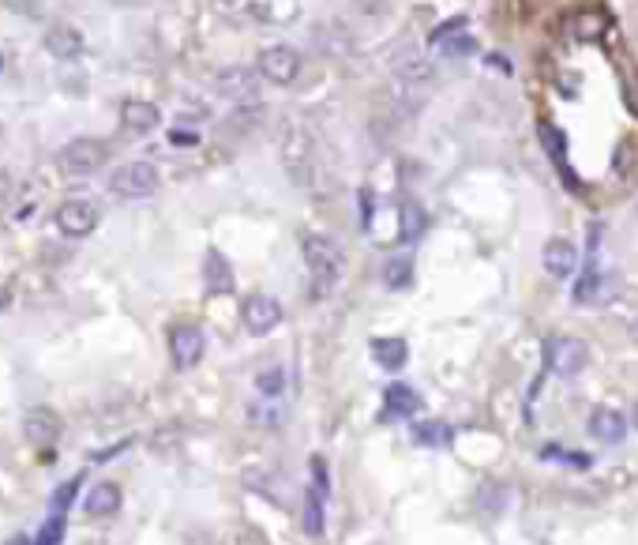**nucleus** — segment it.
I'll return each instance as SVG.
<instances>
[{"label": "nucleus", "instance_id": "f257e3e1", "mask_svg": "<svg viewBox=\"0 0 638 545\" xmlns=\"http://www.w3.org/2000/svg\"><path fill=\"white\" fill-rule=\"evenodd\" d=\"M301 253H305V264L315 279V293H323L327 286L338 282L342 275V253H338V245L323 234H305L301 237Z\"/></svg>", "mask_w": 638, "mask_h": 545}, {"label": "nucleus", "instance_id": "f03ea898", "mask_svg": "<svg viewBox=\"0 0 638 545\" xmlns=\"http://www.w3.org/2000/svg\"><path fill=\"white\" fill-rule=\"evenodd\" d=\"M105 158H110V147L102 139H72L60 147V170L68 177H91L94 170H102Z\"/></svg>", "mask_w": 638, "mask_h": 545}, {"label": "nucleus", "instance_id": "7ed1b4c3", "mask_svg": "<svg viewBox=\"0 0 638 545\" xmlns=\"http://www.w3.org/2000/svg\"><path fill=\"white\" fill-rule=\"evenodd\" d=\"M158 184H162V177H158V170H155L151 162H124L120 170H113V177H110V188H113L117 196H124V200L155 196Z\"/></svg>", "mask_w": 638, "mask_h": 545}, {"label": "nucleus", "instance_id": "20e7f679", "mask_svg": "<svg viewBox=\"0 0 638 545\" xmlns=\"http://www.w3.org/2000/svg\"><path fill=\"white\" fill-rule=\"evenodd\" d=\"M545 365L556 376H563V380H571V376H579L589 365V346L582 339H567V335L548 339L545 343Z\"/></svg>", "mask_w": 638, "mask_h": 545}, {"label": "nucleus", "instance_id": "39448f33", "mask_svg": "<svg viewBox=\"0 0 638 545\" xmlns=\"http://www.w3.org/2000/svg\"><path fill=\"white\" fill-rule=\"evenodd\" d=\"M255 72H260L274 87H289V83L301 76V53L293 46H267L255 60Z\"/></svg>", "mask_w": 638, "mask_h": 545}, {"label": "nucleus", "instance_id": "423d86ee", "mask_svg": "<svg viewBox=\"0 0 638 545\" xmlns=\"http://www.w3.org/2000/svg\"><path fill=\"white\" fill-rule=\"evenodd\" d=\"M57 229L64 237H87V234H94V226H98V203H91V200H64L60 207H57Z\"/></svg>", "mask_w": 638, "mask_h": 545}, {"label": "nucleus", "instance_id": "0eeeda50", "mask_svg": "<svg viewBox=\"0 0 638 545\" xmlns=\"http://www.w3.org/2000/svg\"><path fill=\"white\" fill-rule=\"evenodd\" d=\"M203 350H207V335L196 324H177L169 331V358H173L177 369H196L203 362Z\"/></svg>", "mask_w": 638, "mask_h": 545}, {"label": "nucleus", "instance_id": "6e6552de", "mask_svg": "<svg viewBox=\"0 0 638 545\" xmlns=\"http://www.w3.org/2000/svg\"><path fill=\"white\" fill-rule=\"evenodd\" d=\"M241 324L248 335H270L282 324V305L267 298V293H252V298L241 305Z\"/></svg>", "mask_w": 638, "mask_h": 545}, {"label": "nucleus", "instance_id": "1a4fd4ad", "mask_svg": "<svg viewBox=\"0 0 638 545\" xmlns=\"http://www.w3.org/2000/svg\"><path fill=\"white\" fill-rule=\"evenodd\" d=\"M541 264L552 279H571L574 267H579V248L563 237H552L545 248H541Z\"/></svg>", "mask_w": 638, "mask_h": 545}, {"label": "nucleus", "instance_id": "9d476101", "mask_svg": "<svg viewBox=\"0 0 638 545\" xmlns=\"http://www.w3.org/2000/svg\"><path fill=\"white\" fill-rule=\"evenodd\" d=\"M120 124L128 132H136V136H146V132H155L158 124H162V110L155 106V102H143V98H128L124 106H120Z\"/></svg>", "mask_w": 638, "mask_h": 545}, {"label": "nucleus", "instance_id": "9b49d317", "mask_svg": "<svg viewBox=\"0 0 638 545\" xmlns=\"http://www.w3.org/2000/svg\"><path fill=\"white\" fill-rule=\"evenodd\" d=\"M589 436L598 440V444H620L627 436V417L612 407H598L589 414Z\"/></svg>", "mask_w": 638, "mask_h": 545}, {"label": "nucleus", "instance_id": "f8f14e48", "mask_svg": "<svg viewBox=\"0 0 638 545\" xmlns=\"http://www.w3.org/2000/svg\"><path fill=\"white\" fill-rule=\"evenodd\" d=\"M23 436L31 440L34 448H49L57 444V436H60V417L53 410H31L23 417Z\"/></svg>", "mask_w": 638, "mask_h": 545}, {"label": "nucleus", "instance_id": "ddd939ff", "mask_svg": "<svg viewBox=\"0 0 638 545\" xmlns=\"http://www.w3.org/2000/svg\"><path fill=\"white\" fill-rule=\"evenodd\" d=\"M598 234H601V226H589V264H586V271H582V279L574 282V290H571V301H574V305L593 301V293H598V282H601V271H598Z\"/></svg>", "mask_w": 638, "mask_h": 545}, {"label": "nucleus", "instance_id": "4468645a", "mask_svg": "<svg viewBox=\"0 0 638 545\" xmlns=\"http://www.w3.org/2000/svg\"><path fill=\"white\" fill-rule=\"evenodd\" d=\"M203 286H207V293H233V267H229V260L218 253V248H210L207 253V260H203Z\"/></svg>", "mask_w": 638, "mask_h": 545}, {"label": "nucleus", "instance_id": "2eb2a0df", "mask_svg": "<svg viewBox=\"0 0 638 545\" xmlns=\"http://www.w3.org/2000/svg\"><path fill=\"white\" fill-rule=\"evenodd\" d=\"M46 49L53 57H60V60H72V57L83 53V34L75 27H68V23H57V27L46 31Z\"/></svg>", "mask_w": 638, "mask_h": 545}, {"label": "nucleus", "instance_id": "dca6fc26", "mask_svg": "<svg viewBox=\"0 0 638 545\" xmlns=\"http://www.w3.org/2000/svg\"><path fill=\"white\" fill-rule=\"evenodd\" d=\"M421 410V395L410 384H391L383 391V414L387 417H410Z\"/></svg>", "mask_w": 638, "mask_h": 545}, {"label": "nucleus", "instance_id": "f3484780", "mask_svg": "<svg viewBox=\"0 0 638 545\" xmlns=\"http://www.w3.org/2000/svg\"><path fill=\"white\" fill-rule=\"evenodd\" d=\"M372 358L379 369L398 372L410 362V346H406V339H372Z\"/></svg>", "mask_w": 638, "mask_h": 545}, {"label": "nucleus", "instance_id": "a211bd4d", "mask_svg": "<svg viewBox=\"0 0 638 545\" xmlns=\"http://www.w3.org/2000/svg\"><path fill=\"white\" fill-rule=\"evenodd\" d=\"M83 508H87V515H113L120 508V489L113 481H98L87 493V500H83Z\"/></svg>", "mask_w": 638, "mask_h": 545}, {"label": "nucleus", "instance_id": "6ab92c4d", "mask_svg": "<svg viewBox=\"0 0 638 545\" xmlns=\"http://www.w3.org/2000/svg\"><path fill=\"white\" fill-rule=\"evenodd\" d=\"M218 91L226 98H252L255 94V72H248V68H226L218 76Z\"/></svg>", "mask_w": 638, "mask_h": 545}, {"label": "nucleus", "instance_id": "aec40b11", "mask_svg": "<svg viewBox=\"0 0 638 545\" xmlns=\"http://www.w3.org/2000/svg\"><path fill=\"white\" fill-rule=\"evenodd\" d=\"M424 226H429V219H424L421 207L413 200L402 203V211H398V237L406 241V245H413V241L424 237Z\"/></svg>", "mask_w": 638, "mask_h": 545}, {"label": "nucleus", "instance_id": "412c9836", "mask_svg": "<svg viewBox=\"0 0 638 545\" xmlns=\"http://www.w3.org/2000/svg\"><path fill=\"white\" fill-rule=\"evenodd\" d=\"M413 440L424 444V448H447L455 440V433H451V425H443V422H421V425H413Z\"/></svg>", "mask_w": 638, "mask_h": 545}, {"label": "nucleus", "instance_id": "4be33fe9", "mask_svg": "<svg viewBox=\"0 0 638 545\" xmlns=\"http://www.w3.org/2000/svg\"><path fill=\"white\" fill-rule=\"evenodd\" d=\"M413 279V260L410 256H391L387 264H383V282H387L391 290H406Z\"/></svg>", "mask_w": 638, "mask_h": 545}, {"label": "nucleus", "instance_id": "5701e85b", "mask_svg": "<svg viewBox=\"0 0 638 545\" xmlns=\"http://www.w3.org/2000/svg\"><path fill=\"white\" fill-rule=\"evenodd\" d=\"M255 391L263 395V399H279L286 391V369L282 365H267L260 376H255Z\"/></svg>", "mask_w": 638, "mask_h": 545}, {"label": "nucleus", "instance_id": "b1692460", "mask_svg": "<svg viewBox=\"0 0 638 545\" xmlns=\"http://www.w3.org/2000/svg\"><path fill=\"white\" fill-rule=\"evenodd\" d=\"M323 500H327V493H319V489H312V496L305 500V534H312V538L323 534Z\"/></svg>", "mask_w": 638, "mask_h": 545}, {"label": "nucleus", "instance_id": "393cba45", "mask_svg": "<svg viewBox=\"0 0 638 545\" xmlns=\"http://www.w3.org/2000/svg\"><path fill=\"white\" fill-rule=\"evenodd\" d=\"M79 486H83V474H75V478L64 481V486H57V489H53V500H49L53 512H68L72 500L79 496Z\"/></svg>", "mask_w": 638, "mask_h": 545}, {"label": "nucleus", "instance_id": "a878e982", "mask_svg": "<svg viewBox=\"0 0 638 545\" xmlns=\"http://www.w3.org/2000/svg\"><path fill=\"white\" fill-rule=\"evenodd\" d=\"M64 541V512H53V519L41 523L34 545H60Z\"/></svg>", "mask_w": 638, "mask_h": 545}, {"label": "nucleus", "instance_id": "bb28decb", "mask_svg": "<svg viewBox=\"0 0 638 545\" xmlns=\"http://www.w3.org/2000/svg\"><path fill=\"white\" fill-rule=\"evenodd\" d=\"M541 143H548V151H552V162L556 165H563V155H567V143H563V136L552 129V124H541Z\"/></svg>", "mask_w": 638, "mask_h": 545}, {"label": "nucleus", "instance_id": "cd10ccee", "mask_svg": "<svg viewBox=\"0 0 638 545\" xmlns=\"http://www.w3.org/2000/svg\"><path fill=\"white\" fill-rule=\"evenodd\" d=\"M481 508L488 505V512H503L507 508V500H510V493L503 489V486H488V489H481Z\"/></svg>", "mask_w": 638, "mask_h": 545}, {"label": "nucleus", "instance_id": "c85d7f7f", "mask_svg": "<svg viewBox=\"0 0 638 545\" xmlns=\"http://www.w3.org/2000/svg\"><path fill=\"white\" fill-rule=\"evenodd\" d=\"M447 57H470L474 53V38L470 34H458V38H447L443 46H439Z\"/></svg>", "mask_w": 638, "mask_h": 545}, {"label": "nucleus", "instance_id": "c756f323", "mask_svg": "<svg viewBox=\"0 0 638 545\" xmlns=\"http://www.w3.org/2000/svg\"><path fill=\"white\" fill-rule=\"evenodd\" d=\"M455 31H465V15H458V19H447V23H439V27H436V34H432V46H443V41L451 38Z\"/></svg>", "mask_w": 638, "mask_h": 545}, {"label": "nucleus", "instance_id": "7c9ffc66", "mask_svg": "<svg viewBox=\"0 0 638 545\" xmlns=\"http://www.w3.org/2000/svg\"><path fill=\"white\" fill-rule=\"evenodd\" d=\"M372 207H376V196L360 192V229H372Z\"/></svg>", "mask_w": 638, "mask_h": 545}, {"label": "nucleus", "instance_id": "2f4dec72", "mask_svg": "<svg viewBox=\"0 0 638 545\" xmlns=\"http://www.w3.org/2000/svg\"><path fill=\"white\" fill-rule=\"evenodd\" d=\"M169 139H173V143H199V136H196V132H173Z\"/></svg>", "mask_w": 638, "mask_h": 545}, {"label": "nucleus", "instance_id": "473e14b6", "mask_svg": "<svg viewBox=\"0 0 638 545\" xmlns=\"http://www.w3.org/2000/svg\"><path fill=\"white\" fill-rule=\"evenodd\" d=\"M8 305H12V293H8V290H4V286H0V312H4V308H8Z\"/></svg>", "mask_w": 638, "mask_h": 545}, {"label": "nucleus", "instance_id": "72a5a7b5", "mask_svg": "<svg viewBox=\"0 0 638 545\" xmlns=\"http://www.w3.org/2000/svg\"><path fill=\"white\" fill-rule=\"evenodd\" d=\"M8 545H34V541H31V538H23V534H19V538H12Z\"/></svg>", "mask_w": 638, "mask_h": 545}, {"label": "nucleus", "instance_id": "f704fd0d", "mask_svg": "<svg viewBox=\"0 0 638 545\" xmlns=\"http://www.w3.org/2000/svg\"><path fill=\"white\" fill-rule=\"evenodd\" d=\"M634 429H638V403H634Z\"/></svg>", "mask_w": 638, "mask_h": 545}, {"label": "nucleus", "instance_id": "c9c22d12", "mask_svg": "<svg viewBox=\"0 0 638 545\" xmlns=\"http://www.w3.org/2000/svg\"><path fill=\"white\" fill-rule=\"evenodd\" d=\"M0 72H4V53H0Z\"/></svg>", "mask_w": 638, "mask_h": 545}]
</instances>
